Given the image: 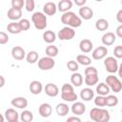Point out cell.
<instances>
[{"label": "cell", "instance_id": "cell-1", "mask_svg": "<svg viewBox=\"0 0 122 122\" xmlns=\"http://www.w3.org/2000/svg\"><path fill=\"white\" fill-rule=\"evenodd\" d=\"M61 22L64 25H67V27L71 28H78L82 25V20L80 16L76 15L73 11H67L62 14L61 16Z\"/></svg>", "mask_w": 122, "mask_h": 122}, {"label": "cell", "instance_id": "cell-2", "mask_svg": "<svg viewBox=\"0 0 122 122\" xmlns=\"http://www.w3.org/2000/svg\"><path fill=\"white\" fill-rule=\"evenodd\" d=\"M90 117L94 122H109L110 112L103 108H92L90 112Z\"/></svg>", "mask_w": 122, "mask_h": 122}, {"label": "cell", "instance_id": "cell-3", "mask_svg": "<svg viewBox=\"0 0 122 122\" xmlns=\"http://www.w3.org/2000/svg\"><path fill=\"white\" fill-rule=\"evenodd\" d=\"M31 21L34 25V28L36 30H45L46 27H47V16L44 12H41V11H36L34 12L32 15H31Z\"/></svg>", "mask_w": 122, "mask_h": 122}, {"label": "cell", "instance_id": "cell-4", "mask_svg": "<svg viewBox=\"0 0 122 122\" xmlns=\"http://www.w3.org/2000/svg\"><path fill=\"white\" fill-rule=\"evenodd\" d=\"M106 84L109 86L110 90H112L113 92H119L122 90V82L118 79L117 76L113 74H110L106 77Z\"/></svg>", "mask_w": 122, "mask_h": 122}, {"label": "cell", "instance_id": "cell-5", "mask_svg": "<svg viewBox=\"0 0 122 122\" xmlns=\"http://www.w3.org/2000/svg\"><path fill=\"white\" fill-rule=\"evenodd\" d=\"M104 65H105L106 71L110 73H115L116 71H118V67L119 66H118L116 58H114L113 56H109V57L105 58Z\"/></svg>", "mask_w": 122, "mask_h": 122}, {"label": "cell", "instance_id": "cell-6", "mask_svg": "<svg viewBox=\"0 0 122 122\" xmlns=\"http://www.w3.org/2000/svg\"><path fill=\"white\" fill-rule=\"evenodd\" d=\"M74 35H75V30L72 28L67 27V26L62 28L58 31V33H57V37L60 40H63V41H65V40H71L74 37Z\"/></svg>", "mask_w": 122, "mask_h": 122}, {"label": "cell", "instance_id": "cell-7", "mask_svg": "<svg viewBox=\"0 0 122 122\" xmlns=\"http://www.w3.org/2000/svg\"><path fill=\"white\" fill-rule=\"evenodd\" d=\"M55 65V61L53 58L49 56H44L38 60V68L42 71H49L52 69Z\"/></svg>", "mask_w": 122, "mask_h": 122}, {"label": "cell", "instance_id": "cell-8", "mask_svg": "<svg viewBox=\"0 0 122 122\" xmlns=\"http://www.w3.org/2000/svg\"><path fill=\"white\" fill-rule=\"evenodd\" d=\"M107 53H108V49L104 46H100V47L95 48L92 51V56L94 60H100V59H103L107 55Z\"/></svg>", "mask_w": 122, "mask_h": 122}, {"label": "cell", "instance_id": "cell-9", "mask_svg": "<svg viewBox=\"0 0 122 122\" xmlns=\"http://www.w3.org/2000/svg\"><path fill=\"white\" fill-rule=\"evenodd\" d=\"M11 56L15 60H23L27 55L25 50L20 46H15L11 49Z\"/></svg>", "mask_w": 122, "mask_h": 122}, {"label": "cell", "instance_id": "cell-10", "mask_svg": "<svg viewBox=\"0 0 122 122\" xmlns=\"http://www.w3.org/2000/svg\"><path fill=\"white\" fill-rule=\"evenodd\" d=\"M44 91H45L46 94H47L48 96H50V97H55V96H57L58 93H59V89H58V87H57L55 84H53V83H48V84L45 86Z\"/></svg>", "mask_w": 122, "mask_h": 122}, {"label": "cell", "instance_id": "cell-11", "mask_svg": "<svg viewBox=\"0 0 122 122\" xmlns=\"http://www.w3.org/2000/svg\"><path fill=\"white\" fill-rule=\"evenodd\" d=\"M79 15H80V18L84 19V20H90L91 18H92L93 16V10L88 7V6H84V7H81L79 9V11H78Z\"/></svg>", "mask_w": 122, "mask_h": 122}, {"label": "cell", "instance_id": "cell-12", "mask_svg": "<svg viewBox=\"0 0 122 122\" xmlns=\"http://www.w3.org/2000/svg\"><path fill=\"white\" fill-rule=\"evenodd\" d=\"M57 11V6L55 3L53 2H47L44 6H43V12L46 15H54Z\"/></svg>", "mask_w": 122, "mask_h": 122}, {"label": "cell", "instance_id": "cell-13", "mask_svg": "<svg viewBox=\"0 0 122 122\" xmlns=\"http://www.w3.org/2000/svg\"><path fill=\"white\" fill-rule=\"evenodd\" d=\"M116 40V35L112 32V31H108L106 32L105 34H103L102 38H101V41H102V44L105 45V46H111L112 45Z\"/></svg>", "mask_w": 122, "mask_h": 122}, {"label": "cell", "instance_id": "cell-14", "mask_svg": "<svg viewBox=\"0 0 122 122\" xmlns=\"http://www.w3.org/2000/svg\"><path fill=\"white\" fill-rule=\"evenodd\" d=\"M38 112L42 117H49L52 112V108L49 103H43L39 106Z\"/></svg>", "mask_w": 122, "mask_h": 122}, {"label": "cell", "instance_id": "cell-15", "mask_svg": "<svg viewBox=\"0 0 122 122\" xmlns=\"http://www.w3.org/2000/svg\"><path fill=\"white\" fill-rule=\"evenodd\" d=\"M71 112L75 115H81L86 112V106L82 102H74L71 105Z\"/></svg>", "mask_w": 122, "mask_h": 122}, {"label": "cell", "instance_id": "cell-16", "mask_svg": "<svg viewBox=\"0 0 122 122\" xmlns=\"http://www.w3.org/2000/svg\"><path fill=\"white\" fill-rule=\"evenodd\" d=\"M92 47H93V44L90 39H82L79 43V49L84 53H88L92 51Z\"/></svg>", "mask_w": 122, "mask_h": 122}, {"label": "cell", "instance_id": "cell-17", "mask_svg": "<svg viewBox=\"0 0 122 122\" xmlns=\"http://www.w3.org/2000/svg\"><path fill=\"white\" fill-rule=\"evenodd\" d=\"M10 104L18 109H25L28 106V100L25 97L19 96V97H15L10 101Z\"/></svg>", "mask_w": 122, "mask_h": 122}, {"label": "cell", "instance_id": "cell-18", "mask_svg": "<svg viewBox=\"0 0 122 122\" xmlns=\"http://www.w3.org/2000/svg\"><path fill=\"white\" fill-rule=\"evenodd\" d=\"M71 8H72V2L71 0H61L57 4V10L63 13L70 11Z\"/></svg>", "mask_w": 122, "mask_h": 122}, {"label": "cell", "instance_id": "cell-19", "mask_svg": "<svg viewBox=\"0 0 122 122\" xmlns=\"http://www.w3.org/2000/svg\"><path fill=\"white\" fill-rule=\"evenodd\" d=\"M29 88H30V92L32 94H39V93H41V92L43 90V85L40 81L33 80V81L30 82Z\"/></svg>", "mask_w": 122, "mask_h": 122}, {"label": "cell", "instance_id": "cell-20", "mask_svg": "<svg viewBox=\"0 0 122 122\" xmlns=\"http://www.w3.org/2000/svg\"><path fill=\"white\" fill-rule=\"evenodd\" d=\"M94 96V92L91 88H84L80 92V97L84 101H91Z\"/></svg>", "mask_w": 122, "mask_h": 122}, {"label": "cell", "instance_id": "cell-21", "mask_svg": "<svg viewBox=\"0 0 122 122\" xmlns=\"http://www.w3.org/2000/svg\"><path fill=\"white\" fill-rule=\"evenodd\" d=\"M8 18L12 20V21H16L18 19L21 20V16H22V10H17V9H13L10 8L8 12H7Z\"/></svg>", "mask_w": 122, "mask_h": 122}, {"label": "cell", "instance_id": "cell-22", "mask_svg": "<svg viewBox=\"0 0 122 122\" xmlns=\"http://www.w3.org/2000/svg\"><path fill=\"white\" fill-rule=\"evenodd\" d=\"M4 115H5V118L8 120V122H11V121H15L19 119V113L14 109L6 110Z\"/></svg>", "mask_w": 122, "mask_h": 122}, {"label": "cell", "instance_id": "cell-23", "mask_svg": "<svg viewBox=\"0 0 122 122\" xmlns=\"http://www.w3.org/2000/svg\"><path fill=\"white\" fill-rule=\"evenodd\" d=\"M55 111H56V113L59 116H65V115H67L69 113L70 108L66 103H59V104L56 105Z\"/></svg>", "mask_w": 122, "mask_h": 122}, {"label": "cell", "instance_id": "cell-24", "mask_svg": "<svg viewBox=\"0 0 122 122\" xmlns=\"http://www.w3.org/2000/svg\"><path fill=\"white\" fill-rule=\"evenodd\" d=\"M7 30L11 34H18L22 31L18 22H10L7 26Z\"/></svg>", "mask_w": 122, "mask_h": 122}, {"label": "cell", "instance_id": "cell-25", "mask_svg": "<svg viewBox=\"0 0 122 122\" xmlns=\"http://www.w3.org/2000/svg\"><path fill=\"white\" fill-rule=\"evenodd\" d=\"M110 91H111V90H110L109 86H108L106 83H104V82H101V83H99V84L96 86V92L98 93V95L106 96V95L109 94Z\"/></svg>", "mask_w": 122, "mask_h": 122}, {"label": "cell", "instance_id": "cell-26", "mask_svg": "<svg viewBox=\"0 0 122 122\" xmlns=\"http://www.w3.org/2000/svg\"><path fill=\"white\" fill-rule=\"evenodd\" d=\"M43 40L48 44H51L56 40V34L52 30H45L43 32Z\"/></svg>", "mask_w": 122, "mask_h": 122}, {"label": "cell", "instance_id": "cell-27", "mask_svg": "<svg viewBox=\"0 0 122 122\" xmlns=\"http://www.w3.org/2000/svg\"><path fill=\"white\" fill-rule=\"evenodd\" d=\"M71 83L74 87H80L83 83V76L79 72H73L71 76Z\"/></svg>", "mask_w": 122, "mask_h": 122}, {"label": "cell", "instance_id": "cell-28", "mask_svg": "<svg viewBox=\"0 0 122 122\" xmlns=\"http://www.w3.org/2000/svg\"><path fill=\"white\" fill-rule=\"evenodd\" d=\"M95 28L97 30L99 31H104L107 30L109 28V22L108 20L104 19V18H100L95 22Z\"/></svg>", "mask_w": 122, "mask_h": 122}, {"label": "cell", "instance_id": "cell-29", "mask_svg": "<svg viewBox=\"0 0 122 122\" xmlns=\"http://www.w3.org/2000/svg\"><path fill=\"white\" fill-rule=\"evenodd\" d=\"M98 74H89L85 76V83L87 86L92 87L98 83Z\"/></svg>", "mask_w": 122, "mask_h": 122}, {"label": "cell", "instance_id": "cell-30", "mask_svg": "<svg viewBox=\"0 0 122 122\" xmlns=\"http://www.w3.org/2000/svg\"><path fill=\"white\" fill-rule=\"evenodd\" d=\"M61 98L66 102H74L77 99V94L74 92L61 93Z\"/></svg>", "mask_w": 122, "mask_h": 122}, {"label": "cell", "instance_id": "cell-31", "mask_svg": "<svg viewBox=\"0 0 122 122\" xmlns=\"http://www.w3.org/2000/svg\"><path fill=\"white\" fill-rule=\"evenodd\" d=\"M20 119L22 122H31L33 120V114L30 111L25 110L20 114Z\"/></svg>", "mask_w": 122, "mask_h": 122}, {"label": "cell", "instance_id": "cell-32", "mask_svg": "<svg viewBox=\"0 0 122 122\" xmlns=\"http://www.w3.org/2000/svg\"><path fill=\"white\" fill-rule=\"evenodd\" d=\"M26 60L28 63L30 64H34L38 61V53L37 51H30L27 53V56H26Z\"/></svg>", "mask_w": 122, "mask_h": 122}, {"label": "cell", "instance_id": "cell-33", "mask_svg": "<svg viewBox=\"0 0 122 122\" xmlns=\"http://www.w3.org/2000/svg\"><path fill=\"white\" fill-rule=\"evenodd\" d=\"M76 61H77V63H79L83 66H90L92 63V59L85 54H78L76 57Z\"/></svg>", "mask_w": 122, "mask_h": 122}, {"label": "cell", "instance_id": "cell-34", "mask_svg": "<svg viewBox=\"0 0 122 122\" xmlns=\"http://www.w3.org/2000/svg\"><path fill=\"white\" fill-rule=\"evenodd\" d=\"M58 51H58V48L56 46H53V45H49L46 48V54H47V56L51 57V58L57 56Z\"/></svg>", "mask_w": 122, "mask_h": 122}, {"label": "cell", "instance_id": "cell-35", "mask_svg": "<svg viewBox=\"0 0 122 122\" xmlns=\"http://www.w3.org/2000/svg\"><path fill=\"white\" fill-rule=\"evenodd\" d=\"M118 104V98L115 95H107L106 96V106L108 107H114Z\"/></svg>", "mask_w": 122, "mask_h": 122}, {"label": "cell", "instance_id": "cell-36", "mask_svg": "<svg viewBox=\"0 0 122 122\" xmlns=\"http://www.w3.org/2000/svg\"><path fill=\"white\" fill-rule=\"evenodd\" d=\"M67 68H68L69 71H72V72H76L77 70L79 69V66H78L77 61L70 60V61L67 63Z\"/></svg>", "mask_w": 122, "mask_h": 122}, {"label": "cell", "instance_id": "cell-37", "mask_svg": "<svg viewBox=\"0 0 122 122\" xmlns=\"http://www.w3.org/2000/svg\"><path fill=\"white\" fill-rule=\"evenodd\" d=\"M94 104L95 106H97L98 108L100 107H105L106 106V96H102V95H98L94 98Z\"/></svg>", "mask_w": 122, "mask_h": 122}, {"label": "cell", "instance_id": "cell-38", "mask_svg": "<svg viewBox=\"0 0 122 122\" xmlns=\"http://www.w3.org/2000/svg\"><path fill=\"white\" fill-rule=\"evenodd\" d=\"M18 23H19V25H20V28H21L22 31L28 30L30 28V21H29L27 18H23V19L19 20Z\"/></svg>", "mask_w": 122, "mask_h": 122}, {"label": "cell", "instance_id": "cell-39", "mask_svg": "<svg viewBox=\"0 0 122 122\" xmlns=\"http://www.w3.org/2000/svg\"><path fill=\"white\" fill-rule=\"evenodd\" d=\"M24 6H25L24 0H11V8H13V9L22 10V8Z\"/></svg>", "mask_w": 122, "mask_h": 122}, {"label": "cell", "instance_id": "cell-40", "mask_svg": "<svg viewBox=\"0 0 122 122\" xmlns=\"http://www.w3.org/2000/svg\"><path fill=\"white\" fill-rule=\"evenodd\" d=\"M35 3L33 0H26L25 1V8L28 11H32L34 10Z\"/></svg>", "mask_w": 122, "mask_h": 122}, {"label": "cell", "instance_id": "cell-41", "mask_svg": "<svg viewBox=\"0 0 122 122\" xmlns=\"http://www.w3.org/2000/svg\"><path fill=\"white\" fill-rule=\"evenodd\" d=\"M89 74H98L96 68L92 67V66H88L85 69V75H89Z\"/></svg>", "mask_w": 122, "mask_h": 122}, {"label": "cell", "instance_id": "cell-42", "mask_svg": "<svg viewBox=\"0 0 122 122\" xmlns=\"http://www.w3.org/2000/svg\"><path fill=\"white\" fill-rule=\"evenodd\" d=\"M8 42H9L8 34L6 32H4V31H0V44L1 45H5Z\"/></svg>", "mask_w": 122, "mask_h": 122}, {"label": "cell", "instance_id": "cell-43", "mask_svg": "<svg viewBox=\"0 0 122 122\" xmlns=\"http://www.w3.org/2000/svg\"><path fill=\"white\" fill-rule=\"evenodd\" d=\"M113 54L116 58H122V46H116L113 50Z\"/></svg>", "mask_w": 122, "mask_h": 122}, {"label": "cell", "instance_id": "cell-44", "mask_svg": "<svg viewBox=\"0 0 122 122\" xmlns=\"http://www.w3.org/2000/svg\"><path fill=\"white\" fill-rule=\"evenodd\" d=\"M66 122H81V119L77 116H70L66 120Z\"/></svg>", "mask_w": 122, "mask_h": 122}, {"label": "cell", "instance_id": "cell-45", "mask_svg": "<svg viewBox=\"0 0 122 122\" xmlns=\"http://www.w3.org/2000/svg\"><path fill=\"white\" fill-rule=\"evenodd\" d=\"M74 3H75L76 6H78V7L81 8V7H84L85 6V4L87 3V0H75Z\"/></svg>", "mask_w": 122, "mask_h": 122}, {"label": "cell", "instance_id": "cell-46", "mask_svg": "<svg viewBox=\"0 0 122 122\" xmlns=\"http://www.w3.org/2000/svg\"><path fill=\"white\" fill-rule=\"evenodd\" d=\"M115 33H116V35H117L118 37H121V38H122V24L119 25V26L116 28Z\"/></svg>", "mask_w": 122, "mask_h": 122}, {"label": "cell", "instance_id": "cell-47", "mask_svg": "<svg viewBox=\"0 0 122 122\" xmlns=\"http://www.w3.org/2000/svg\"><path fill=\"white\" fill-rule=\"evenodd\" d=\"M116 20L119 22V23H122V9L119 10L116 13Z\"/></svg>", "mask_w": 122, "mask_h": 122}, {"label": "cell", "instance_id": "cell-48", "mask_svg": "<svg viewBox=\"0 0 122 122\" xmlns=\"http://www.w3.org/2000/svg\"><path fill=\"white\" fill-rule=\"evenodd\" d=\"M117 72H118V76L122 79V63L119 65V67H118V71H117Z\"/></svg>", "mask_w": 122, "mask_h": 122}, {"label": "cell", "instance_id": "cell-49", "mask_svg": "<svg viewBox=\"0 0 122 122\" xmlns=\"http://www.w3.org/2000/svg\"><path fill=\"white\" fill-rule=\"evenodd\" d=\"M0 79H1V83H0V88H2L5 85V78L3 75H0Z\"/></svg>", "mask_w": 122, "mask_h": 122}, {"label": "cell", "instance_id": "cell-50", "mask_svg": "<svg viewBox=\"0 0 122 122\" xmlns=\"http://www.w3.org/2000/svg\"><path fill=\"white\" fill-rule=\"evenodd\" d=\"M11 122H19L18 120H15V121H11Z\"/></svg>", "mask_w": 122, "mask_h": 122}, {"label": "cell", "instance_id": "cell-51", "mask_svg": "<svg viewBox=\"0 0 122 122\" xmlns=\"http://www.w3.org/2000/svg\"><path fill=\"white\" fill-rule=\"evenodd\" d=\"M121 113H122V108H121Z\"/></svg>", "mask_w": 122, "mask_h": 122}, {"label": "cell", "instance_id": "cell-52", "mask_svg": "<svg viewBox=\"0 0 122 122\" xmlns=\"http://www.w3.org/2000/svg\"><path fill=\"white\" fill-rule=\"evenodd\" d=\"M86 122H91V121H86Z\"/></svg>", "mask_w": 122, "mask_h": 122}, {"label": "cell", "instance_id": "cell-53", "mask_svg": "<svg viewBox=\"0 0 122 122\" xmlns=\"http://www.w3.org/2000/svg\"><path fill=\"white\" fill-rule=\"evenodd\" d=\"M46 122H51V121H46Z\"/></svg>", "mask_w": 122, "mask_h": 122}, {"label": "cell", "instance_id": "cell-54", "mask_svg": "<svg viewBox=\"0 0 122 122\" xmlns=\"http://www.w3.org/2000/svg\"><path fill=\"white\" fill-rule=\"evenodd\" d=\"M121 5H122V1H121Z\"/></svg>", "mask_w": 122, "mask_h": 122}, {"label": "cell", "instance_id": "cell-55", "mask_svg": "<svg viewBox=\"0 0 122 122\" xmlns=\"http://www.w3.org/2000/svg\"><path fill=\"white\" fill-rule=\"evenodd\" d=\"M120 122H122V120H121V121H120Z\"/></svg>", "mask_w": 122, "mask_h": 122}]
</instances>
